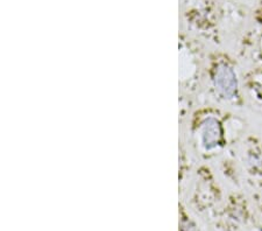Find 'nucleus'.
Returning a JSON list of instances; mask_svg holds the SVG:
<instances>
[{
	"instance_id": "nucleus-1",
	"label": "nucleus",
	"mask_w": 262,
	"mask_h": 231,
	"mask_svg": "<svg viewBox=\"0 0 262 231\" xmlns=\"http://www.w3.org/2000/svg\"><path fill=\"white\" fill-rule=\"evenodd\" d=\"M215 86L226 98L235 96L238 91L237 75L233 69L226 63H219L213 71Z\"/></svg>"
},
{
	"instance_id": "nucleus-2",
	"label": "nucleus",
	"mask_w": 262,
	"mask_h": 231,
	"mask_svg": "<svg viewBox=\"0 0 262 231\" xmlns=\"http://www.w3.org/2000/svg\"><path fill=\"white\" fill-rule=\"evenodd\" d=\"M223 137L220 123L217 119H210L204 127V144L208 148H213L219 144Z\"/></svg>"
},
{
	"instance_id": "nucleus-3",
	"label": "nucleus",
	"mask_w": 262,
	"mask_h": 231,
	"mask_svg": "<svg viewBox=\"0 0 262 231\" xmlns=\"http://www.w3.org/2000/svg\"><path fill=\"white\" fill-rule=\"evenodd\" d=\"M257 93H259V96L262 98V86L259 88V91H257Z\"/></svg>"
}]
</instances>
